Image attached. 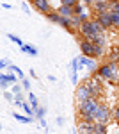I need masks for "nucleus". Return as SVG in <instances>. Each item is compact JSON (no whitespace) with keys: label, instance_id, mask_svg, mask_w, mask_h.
<instances>
[{"label":"nucleus","instance_id":"9b49d317","mask_svg":"<svg viewBox=\"0 0 119 134\" xmlns=\"http://www.w3.org/2000/svg\"><path fill=\"white\" fill-rule=\"evenodd\" d=\"M16 73H12V72H9V73H0V82H7V84H18V77H14Z\"/></svg>","mask_w":119,"mask_h":134},{"label":"nucleus","instance_id":"c756f323","mask_svg":"<svg viewBox=\"0 0 119 134\" xmlns=\"http://www.w3.org/2000/svg\"><path fill=\"white\" fill-rule=\"evenodd\" d=\"M112 23H114V29H119V14L117 13H112Z\"/></svg>","mask_w":119,"mask_h":134},{"label":"nucleus","instance_id":"aec40b11","mask_svg":"<svg viewBox=\"0 0 119 134\" xmlns=\"http://www.w3.org/2000/svg\"><path fill=\"white\" fill-rule=\"evenodd\" d=\"M29 102H30V105L34 107V111H36L37 107H41V105H39V100H37V97H36L32 91H29Z\"/></svg>","mask_w":119,"mask_h":134},{"label":"nucleus","instance_id":"ea45409f","mask_svg":"<svg viewBox=\"0 0 119 134\" xmlns=\"http://www.w3.org/2000/svg\"><path fill=\"white\" fill-rule=\"evenodd\" d=\"M2 7H4V9H7V11H9L11 7H12V5H11V4H7V2H4V4H2Z\"/></svg>","mask_w":119,"mask_h":134},{"label":"nucleus","instance_id":"f03ea898","mask_svg":"<svg viewBox=\"0 0 119 134\" xmlns=\"http://www.w3.org/2000/svg\"><path fill=\"white\" fill-rule=\"evenodd\" d=\"M99 32H103V27L99 25V21L96 20V18H91L89 21H85V23L82 25V29L78 31V34H80V38H85V40L92 41L94 36L99 34Z\"/></svg>","mask_w":119,"mask_h":134},{"label":"nucleus","instance_id":"412c9836","mask_svg":"<svg viewBox=\"0 0 119 134\" xmlns=\"http://www.w3.org/2000/svg\"><path fill=\"white\" fill-rule=\"evenodd\" d=\"M92 57H85V55H80L78 61H80V70H87V66H89V63Z\"/></svg>","mask_w":119,"mask_h":134},{"label":"nucleus","instance_id":"a878e982","mask_svg":"<svg viewBox=\"0 0 119 134\" xmlns=\"http://www.w3.org/2000/svg\"><path fill=\"white\" fill-rule=\"evenodd\" d=\"M11 91H12V95H20V93H23L25 90H23L21 84H12V86H11Z\"/></svg>","mask_w":119,"mask_h":134},{"label":"nucleus","instance_id":"1a4fd4ad","mask_svg":"<svg viewBox=\"0 0 119 134\" xmlns=\"http://www.w3.org/2000/svg\"><path fill=\"white\" fill-rule=\"evenodd\" d=\"M32 5L39 11V13H43V14H50V13L53 11L50 0H32Z\"/></svg>","mask_w":119,"mask_h":134},{"label":"nucleus","instance_id":"b1692460","mask_svg":"<svg viewBox=\"0 0 119 134\" xmlns=\"http://www.w3.org/2000/svg\"><path fill=\"white\" fill-rule=\"evenodd\" d=\"M101 55H105V47L103 45H94V59H98Z\"/></svg>","mask_w":119,"mask_h":134},{"label":"nucleus","instance_id":"5701e85b","mask_svg":"<svg viewBox=\"0 0 119 134\" xmlns=\"http://www.w3.org/2000/svg\"><path fill=\"white\" fill-rule=\"evenodd\" d=\"M46 18H48L50 21H53V23H59V21H60V18H62V16H60V14H59V13H57V11H52L50 14H46Z\"/></svg>","mask_w":119,"mask_h":134},{"label":"nucleus","instance_id":"0eeeda50","mask_svg":"<svg viewBox=\"0 0 119 134\" xmlns=\"http://www.w3.org/2000/svg\"><path fill=\"white\" fill-rule=\"evenodd\" d=\"M110 2L112 0H94V4L91 5L94 14H103V13H110Z\"/></svg>","mask_w":119,"mask_h":134},{"label":"nucleus","instance_id":"2eb2a0df","mask_svg":"<svg viewBox=\"0 0 119 134\" xmlns=\"http://www.w3.org/2000/svg\"><path fill=\"white\" fill-rule=\"evenodd\" d=\"M59 25L62 27V29H66V31H70V32H75V29H73V25H71V18H60L59 21Z\"/></svg>","mask_w":119,"mask_h":134},{"label":"nucleus","instance_id":"f3484780","mask_svg":"<svg viewBox=\"0 0 119 134\" xmlns=\"http://www.w3.org/2000/svg\"><path fill=\"white\" fill-rule=\"evenodd\" d=\"M14 120H18L20 124H32L34 118H30L27 114H20V113H14Z\"/></svg>","mask_w":119,"mask_h":134},{"label":"nucleus","instance_id":"79ce46f5","mask_svg":"<svg viewBox=\"0 0 119 134\" xmlns=\"http://www.w3.org/2000/svg\"><path fill=\"white\" fill-rule=\"evenodd\" d=\"M73 134H78V132H73Z\"/></svg>","mask_w":119,"mask_h":134},{"label":"nucleus","instance_id":"6e6552de","mask_svg":"<svg viewBox=\"0 0 119 134\" xmlns=\"http://www.w3.org/2000/svg\"><path fill=\"white\" fill-rule=\"evenodd\" d=\"M94 18L99 21V25L103 27V31H109V29L114 27V23H112V13H103V14H98Z\"/></svg>","mask_w":119,"mask_h":134},{"label":"nucleus","instance_id":"2f4dec72","mask_svg":"<svg viewBox=\"0 0 119 134\" xmlns=\"http://www.w3.org/2000/svg\"><path fill=\"white\" fill-rule=\"evenodd\" d=\"M21 86H23V90H25V91H30V82H29V79H23V81H21Z\"/></svg>","mask_w":119,"mask_h":134},{"label":"nucleus","instance_id":"72a5a7b5","mask_svg":"<svg viewBox=\"0 0 119 134\" xmlns=\"http://www.w3.org/2000/svg\"><path fill=\"white\" fill-rule=\"evenodd\" d=\"M114 120H116V124H119V104L114 107Z\"/></svg>","mask_w":119,"mask_h":134},{"label":"nucleus","instance_id":"c9c22d12","mask_svg":"<svg viewBox=\"0 0 119 134\" xmlns=\"http://www.w3.org/2000/svg\"><path fill=\"white\" fill-rule=\"evenodd\" d=\"M21 9H23V13H30V7L27 5V2H23V4H21Z\"/></svg>","mask_w":119,"mask_h":134},{"label":"nucleus","instance_id":"e433bc0d","mask_svg":"<svg viewBox=\"0 0 119 134\" xmlns=\"http://www.w3.org/2000/svg\"><path fill=\"white\" fill-rule=\"evenodd\" d=\"M39 125L43 127V129H45V131L48 129V124H46V120H45V118H43V120H39Z\"/></svg>","mask_w":119,"mask_h":134},{"label":"nucleus","instance_id":"473e14b6","mask_svg":"<svg viewBox=\"0 0 119 134\" xmlns=\"http://www.w3.org/2000/svg\"><path fill=\"white\" fill-rule=\"evenodd\" d=\"M11 63L7 61V59H0V70H4V68H9Z\"/></svg>","mask_w":119,"mask_h":134},{"label":"nucleus","instance_id":"423d86ee","mask_svg":"<svg viewBox=\"0 0 119 134\" xmlns=\"http://www.w3.org/2000/svg\"><path fill=\"white\" fill-rule=\"evenodd\" d=\"M78 47H80L82 55H85V57H92V59H94V43H92V41L85 40V38H80V40H78Z\"/></svg>","mask_w":119,"mask_h":134},{"label":"nucleus","instance_id":"9d476101","mask_svg":"<svg viewBox=\"0 0 119 134\" xmlns=\"http://www.w3.org/2000/svg\"><path fill=\"white\" fill-rule=\"evenodd\" d=\"M94 122H84L80 120L78 125H77V132L78 134H94Z\"/></svg>","mask_w":119,"mask_h":134},{"label":"nucleus","instance_id":"58836bf2","mask_svg":"<svg viewBox=\"0 0 119 134\" xmlns=\"http://www.w3.org/2000/svg\"><path fill=\"white\" fill-rule=\"evenodd\" d=\"M57 125H59V127H62V125H64V118H62V116H59V118H57Z\"/></svg>","mask_w":119,"mask_h":134},{"label":"nucleus","instance_id":"a19ab883","mask_svg":"<svg viewBox=\"0 0 119 134\" xmlns=\"http://www.w3.org/2000/svg\"><path fill=\"white\" fill-rule=\"evenodd\" d=\"M73 2H75V4H77V2H80V0H73Z\"/></svg>","mask_w":119,"mask_h":134},{"label":"nucleus","instance_id":"c85d7f7f","mask_svg":"<svg viewBox=\"0 0 119 134\" xmlns=\"http://www.w3.org/2000/svg\"><path fill=\"white\" fill-rule=\"evenodd\" d=\"M110 13H117L119 14V0H112L110 2Z\"/></svg>","mask_w":119,"mask_h":134},{"label":"nucleus","instance_id":"f704fd0d","mask_svg":"<svg viewBox=\"0 0 119 134\" xmlns=\"http://www.w3.org/2000/svg\"><path fill=\"white\" fill-rule=\"evenodd\" d=\"M60 5H70V7H73L75 2H73V0H60Z\"/></svg>","mask_w":119,"mask_h":134},{"label":"nucleus","instance_id":"39448f33","mask_svg":"<svg viewBox=\"0 0 119 134\" xmlns=\"http://www.w3.org/2000/svg\"><path fill=\"white\" fill-rule=\"evenodd\" d=\"M94 95L91 91V88L87 86V82L84 84H78V88H77V91H75V98H77V102H84V100H89L92 98Z\"/></svg>","mask_w":119,"mask_h":134},{"label":"nucleus","instance_id":"4c0bfd02","mask_svg":"<svg viewBox=\"0 0 119 134\" xmlns=\"http://www.w3.org/2000/svg\"><path fill=\"white\" fill-rule=\"evenodd\" d=\"M80 2H82L84 5H92V4H94V0H80Z\"/></svg>","mask_w":119,"mask_h":134},{"label":"nucleus","instance_id":"4468645a","mask_svg":"<svg viewBox=\"0 0 119 134\" xmlns=\"http://www.w3.org/2000/svg\"><path fill=\"white\" fill-rule=\"evenodd\" d=\"M9 72H12V73H16V77L20 79V81H23V79H27L25 77V73H23V70H21L20 66H16V64H9V68H7Z\"/></svg>","mask_w":119,"mask_h":134},{"label":"nucleus","instance_id":"20e7f679","mask_svg":"<svg viewBox=\"0 0 119 134\" xmlns=\"http://www.w3.org/2000/svg\"><path fill=\"white\" fill-rule=\"evenodd\" d=\"M87 86L91 88V91H92V95H94V98H99L101 97V93H103V81L99 79V77H96V75H92V77H89L87 81Z\"/></svg>","mask_w":119,"mask_h":134},{"label":"nucleus","instance_id":"4be33fe9","mask_svg":"<svg viewBox=\"0 0 119 134\" xmlns=\"http://www.w3.org/2000/svg\"><path fill=\"white\" fill-rule=\"evenodd\" d=\"M70 72H80V61H78V57H75V59H71L70 63Z\"/></svg>","mask_w":119,"mask_h":134},{"label":"nucleus","instance_id":"6ab92c4d","mask_svg":"<svg viewBox=\"0 0 119 134\" xmlns=\"http://www.w3.org/2000/svg\"><path fill=\"white\" fill-rule=\"evenodd\" d=\"M94 134H109V125L96 124L94 125Z\"/></svg>","mask_w":119,"mask_h":134},{"label":"nucleus","instance_id":"7c9ffc66","mask_svg":"<svg viewBox=\"0 0 119 134\" xmlns=\"http://www.w3.org/2000/svg\"><path fill=\"white\" fill-rule=\"evenodd\" d=\"M4 98H5L7 102H14V95H12V91H4Z\"/></svg>","mask_w":119,"mask_h":134},{"label":"nucleus","instance_id":"a211bd4d","mask_svg":"<svg viewBox=\"0 0 119 134\" xmlns=\"http://www.w3.org/2000/svg\"><path fill=\"white\" fill-rule=\"evenodd\" d=\"M87 11V7L82 4V2H77L75 5H73V13H75V16H80V14H84Z\"/></svg>","mask_w":119,"mask_h":134},{"label":"nucleus","instance_id":"f8f14e48","mask_svg":"<svg viewBox=\"0 0 119 134\" xmlns=\"http://www.w3.org/2000/svg\"><path fill=\"white\" fill-rule=\"evenodd\" d=\"M57 13H59L60 16H64V18H73V16H75L73 7H70V5H59V7H57Z\"/></svg>","mask_w":119,"mask_h":134},{"label":"nucleus","instance_id":"cd10ccee","mask_svg":"<svg viewBox=\"0 0 119 134\" xmlns=\"http://www.w3.org/2000/svg\"><path fill=\"white\" fill-rule=\"evenodd\" d=\"M7 38H9V40H11L12 43H16V45H20V48L23 47V45H25V43L21 41V40L18 38V36H14V34H7Z\"/></svg>","mask_w":119,"mask_h":134},{"label":"nucleus","instance_id":"f257e3e1","mask_svg":"<svg viewBox=\"0 0 119 134\" xmlns=\"http://www.w3.org/2000/svg\"><path fill=\"white\" fill-rule=\"evenodd\" d=\"M99 105V98H89V100H84V102H78L77 105V114H78L80 120H84V122H94V111L98 109ZM96 124V122H94Z\"/></svg>","mask_w":119,"mask_h":134},{"label":"nucleus","instance_id":"bb28decb","mask_svg":"<svg viewBox=\"0 0 119 134\" xmlns=\"http://www.w3.org/2000/svg\"><path fill=\"white\" fill-rule=\"evenodd\" d=\"M23 102H27V100H25V97H23V93H20V95H14V105H20L21 107V104Z\"/></svg>","mask_w":119,"mask_h":134},{"label":"nucleus","instance_id":"dca6fc26","mask_svg":"<svg viewBox=\"0 0 119 134\" xmlns=\"http://www.w3.org/2000/svg\"><path fill=\"white\" fill-rule=\"evenodd\" d=\"M109 59H110V61H119V45H114V47H110Z\"/></svg>","mask_w":119,"mask_h":134},{"label":"nucleus","instance_id":"393cba45","mask_svg":"<svg viewBox=\"0 0 119 134\" xmlns=\"http://www.w3.org/2000/svg\"><path fill=\"white\" fill-rule=\"evenodd\" d=\"M45 114H46V107H45V105L37 107V109H36V120H43Z\"/></svg>","mask_w":119,"mask_h":134},{"label":"nucleus","instance_id":"ddd939ff","mask_svg":"<svg viewBox=\"0 0 119 134\" xmlns=\"http://www.w3.org/2000/svg\"><path fill=\"white\" fill-rule=\"evenodd\" d=\"M21 52L23 54H29V55H32V57H36L39 52H37V48L34 47V45H29V43H25L23 47H21Z\"/></svg>","mask_w":119,"mask_h":134},{"label":"nucleus","instance_id":"7ed1b4c3","mask_svg":"<svg viewBox=\"0 0 119 134\" xmlns=\"http://www.w3.org/2000/svg\"><path fill=\"white\" fill-rule=\"evenodd\" d=\"M94 122L96 124H105V125H109L110 122H112V118H114V109H110V105L109 104H105V102H99L98 105V109L94 111Z\"/></svg>","mask_w":119,"mask_h":134}]
</instances>
